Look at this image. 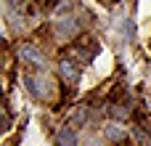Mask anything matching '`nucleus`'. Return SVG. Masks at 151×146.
I'll list each match as a JSON object with an SVG mask.
<instances>
[{
    "label": "nucleus",
    "mask_w": 151,
    "mask_h": 146,
    "mask_svg": "<svg viewBox=\"0 0 151 146\" xmlns=\"http://www.w3.org/2000/svg\"><path fill=\"white\" fill-rule=\"evenodd\" d=\"M19 59L27 61V64H32V66H45V53L37 45H32V43L19 45Z\"/></svg>",
    "instance_id": "nucleus-1"
},
{
    "label": "nucleus",
    "mask_w": 151,
    "mask_h": 146,
    "mask_svg": "<svg viewBox=\"0 0 151 146\" xmlns=\"http://www.w3.org/2000/svg\"><path fill=\"white\" fill-rule=\"evenodd\" d=\"M77 32H80V21H77V16H61V19L56 21V35H58L61 40H72Z\"/></svg>",
    "instance_id": "nucleus-2"
},
{
    "label": "nucleus",
    "mask_w": 151,
    "mask_h": 146,
    "mask_svg": "<svg viewBox=\"0 0 151 146\" xmlns=\"http://www.w3.org/2000/svg\"><path fill=\"white\" fill-rule=\"evenodd\" d=\"M58 72H61V77H64L66 82H72V85L80 80V64H74L72 56H64V59L58 61Z\"/></svg>",
    "instance_id": "nucleus-3"
},
{
    "label": "nucleus",
    "mask_w": 151,
    "mask_h": 146,
    "mask_svg": "<svg viewBox=\"0 0 151 146\" xmlns=\"http://www.w3.org/2000/svg\"><path fill=\"white\" fill-rule=\"evenodd\" d=\"M24 85H27V90H29L35 98H42V96H45V82H42L40 77L27 74V77H24Z\"/></svg>",
    "instance_id": "nucleus-4"
},
{
    "label": "nucleus",
    "mask_w": 151,
    "mask_h": 146,
    "mask_svg": "<svg viewBox=\"0 0 151 146\" xmlns=\"http://www.w3.org/2000/svg\"><path fill=\"white\" fill-rule=\"evenodd\" d=\"M56 146H77V130L74 128H61L56 136Z\"/></svg>",
    "instance_id": "nucleus-5"
},
{
    "label": "nucleus",
    "mask_w": 151,
    "mask_h": 146,
    "mask_svg": "<svg viewBox=\"0 0 151 146\" xmlns=\"http://www.w3.org/2000/svg\"><path fill=\"white\" fill-rule=\"evenodd\" d=\"M130 141L135 146H151V136L146 128H141V125H135L133 130H130Z\"/></svg>",
    "instance_id": "nucleus-6"
},
{
    "label": "nucleus",
    "mask_w": 151,
    "mask_h": 146,
    "mask_svg": "<svg viewBox=\"0 0 151 146\" xmlns=\"http://www.w3.org/2000/svg\"><path fill=\"white\" fill-rule=\"evenodd\" d=\"M104 136H106L109 141H117V144H119V141H127V138H130V133H127V130H119V128H114V125H109V128L104 130Z\"/></svg>",
    "instance_id": "nucleus-7"
},
{
    "label": "nucleus",
    "mask_w": 151,
    "mask_h": 146,
    "mask_svg": "<svg viewBox=\"0 0 151 146\" xmlns=\"http://www.w3.org/2000/svg\"><path fill=\"white\" fill-rule=\"evenodd\" d=\"M109 114H111L114 120H127L130 109H127V106H109Z\"/></svg>",
    "instance_id": "nucleus-8"
},
{
    "label": "nucleus",
    "mask_w": 151,
    "mask_h": 146,
    "mask_svg": "<svg viewBox=\"0 0 151 146\" xmlns=\"http://www.w3.org/2000/svg\"><path fill=\"white\" fill-rule=\"evenodd\" d=\"M45 3H48V5H56V0H45Z\"/></svg>",
    "instance_id": "nucleus-9"
}]
</instances>
